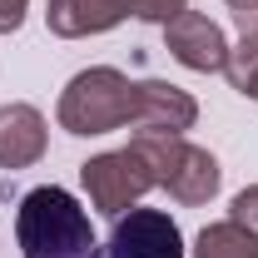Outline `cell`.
<instances>
[{"label": "cell", "instance_id": "obj_2", "mask_svg": "<svg viewBox=\"0 0 258 258\" xmlns=\"http://www.w3.org/2000/svg\"><path fill=\"white\" fill-rule=\"evenodd\" d=\"M134 104H139V85H129L119 70H85L70 80L60 99V124L70 134H109L119 124H134Z\"/></svg>", "mask_w": 258, "mask_h": 258}, {"label": "cell", "instance_id": "obj_1", "mask_svg": "<svg viewBox=\"0 0 258 258\" xmlns=\"http://www.w3.org/2000/svg\"><path fill=\"white\" fill-rule=\"evenodd\" d=\"M15 233L25 258H99L90 214L75 204L70 189H55V184H40L20 199Z\"/></svg>", "mask_w": 258, "mask_h": 258}, {"label": "cell", "instance_id": "obj_14", "mask_svg": "<svg viewBox=\"0 0 258 258\" xmlns=\"http://www.w3.org/2000/svg\"><path fill=\"white\" fill-rule=\"evenodd\" d=\"M238 15H243V25H258V0H228Z\"/></svg>", "mask_w": 258, "mask_h": 258}, {"label": "cell", "instance_id": "obj_6", "mask_svg": "<svg viewBox=\"0 0 258 258\" xmlns=\"http://www.w3.org/2000/svg\"><path fill=\"white\" fill-rule=\"evenodd\" d=\"M164 35H169V50H174V60L189 64V70H228V40L224 30L209 20V15H199V10H179L169 25H164Z\"/></svg>", "mask_w": 258, "mask_h": 258}, {"label": "cell", "instance_id": "obj_5", "mask_svg": "<svg viewBox=\"0 0 258 258\" xmlns=\"http://www.w3.org/2000/svg\"><path fill=\"white\" fill-rule=\"evenodd\" d=\"M104 258H184L179 224L159 209H129V219L114 224Z\"/></svg>", "mask_w": 258, "mask_h": 258}, {"label": "cell", "instance_id": "obj_3", "mask_svg": "<svg viewBox=\"0 0 258 258\" xmlns=\"http://www.w3.org/2000/svg\"><path fill=\"white\" fill-rule=\"evenodd\" d=\"M134 149L149 159L154 184H164L179 204H204V199H214V189H219V164H214L209 149H194L179 134H139Z\"/></svg>", "mask_w": 258, "mask_h": 258}, {"label": "cell", "instance_id": "obj_12", "mask_svg": "<svg viewBox=\"0 0 258 258\" xmlns=\"http://www.w3.org/2000/svg\"><path fill=\"white\" fill-rule=\"evenodd\" d=\"M228 219L258 233V189H243V194H238V199H233V214H228Z\"/></svg>", "mask_w": 258, "mask_h": 258}, {"label": "cell", "instance_id": "obj_8", "mask_svg": "<svg viewBox=\"0 0 258 258\" xmlns=\"http://www.w3.org/2000/svg\"><path fill=\"white\" fill-rule=\"evenodd\" d=\"M45 154V119L35 104L0 109V169H25Z\"/></svg>", "mask_w": 258, "mask_h": 258}, {"label": "cell", "instance_id": "obj_10", "mask_svg": "<svg viewBox=\"0 0 258 258\" xmlns=\"http://www.w3.org/2000/svg\"><path fill=\"white\" fill-rule=\"evenodd\" d=\"M199 258H258V233L224 219L199 233Z\"/></svg>", "mask_w": 258, "mask_h": 258}, {"label": "cell", "instance_id": "obj_13", "mask_svg": "<svg viewBox=\"0 0 258 258\" xmlns=\"http://www.w3.org/2000/svg\"><path fill=\"white\" fill-rule=\"evenodd\" d=\"M20 20H25V0H0V35L15 30Z\"/></svg>", "mask_w": 258, "mask_h": 258}, {"label": "cell", "instance_id": "obj_11", "mask_svg": "<svg viewBox=\"0 0 258 258\" xmlns=\"http://www.w3.org/2000/svg\"><path fill=\"white\" fill-rule=\"evenodd\" d=\"M228 75L248 99H258V25H243V45L238 55H228Z\"/></svg>", "mask_w": 258, "mask_h": 258}, {"label": "cell", "instance_id": "obj_4", "mask_svg": "<svg viewBox=\"0 0 258 258\" xmlns=\"http://www.w3.org/2000/svg\"><path fill=\"white\" fill-rule=\"evenodd\" d=\"M85 189H90V199H95L99 214H124L129 199H139L144 189H154V169H149V159L129 144V149H119V154H104V159H90L85 164Z\"/></svg>", "mask_w": 258, "mask_h": 258}, {"label": "cell", "instance_id": "obj_7", "mask_svg": "<svg viewBox=\"0 0 258 258\" xmlns=\"http://www.w3.org/2000/svg\"><path fill=\"white\" fill-rule=\"evenodd\" d=\"M194 119H199V109H194V99L184 95V90H174V85H159V80L139 85L134 129H144V134H184Z\"/></svg>", "mask_w": 258, "mask_h": 258}, {"label": "cell", "instance_id": "obj_9", "mask_svg": "<svg viewBox=\"0 0 258 258\" xmlns=\"http://www.w3.org/2000/svg\"><path fill=\"white\" fill-rule=\"evenodd\" d=\"M144 0H50V25L60 35H95L119 25L129 10L139 15Z\"/></svg>", "mask_w": 258, "mask_h": 258}]
</instances>
